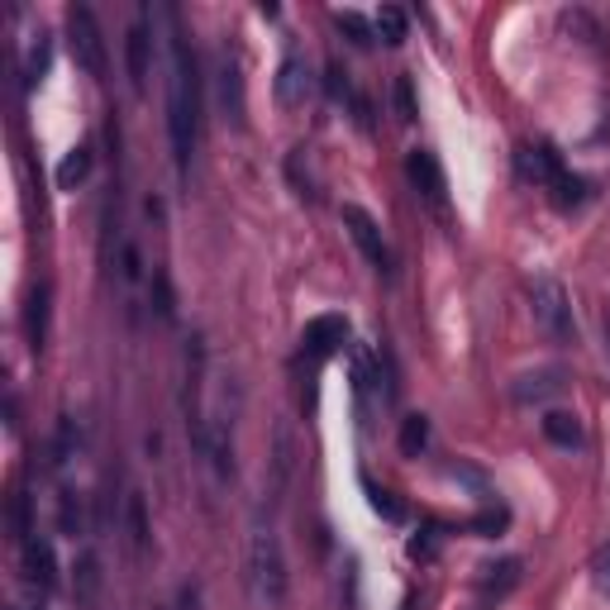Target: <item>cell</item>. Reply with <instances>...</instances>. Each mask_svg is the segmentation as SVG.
Returning a JSON list of instances; mask_svg holds the SVG:
<instances>
[{
    "label": "cell",
    "mask_w": 610,
    "mask_h": 610,
    "mask_svg": "<svg viewBox=\"0 0 610 610\" xmlns=\"http://www.w3.org/2000/svg\"><path fill=\"white\" fill-rule=\"evenodd\" d=\"M249 567H253V587L267 606H287V553H282V539L272 529H258L249 543Z\"/></svg>",
    "instance_id": "obj_2"
},
{
    "label": "cell",
    "mask_w": 610,
    "mask_h": 610,
    "mask_svg": "<svg viewBox=\"0 0 610 610\" xmlns=\"http://www.w3.org/2000/svg\"><path fill=\"white\" fill-rule=\"evenodd\" d=\"M344 344H348V320H344V315H315V320H310L306 330H301V348H306L310 362L334 358Z\"/></svg>",
    "instance_id": "obj_7"
},
{
    "label": "cell",
    "mask_w": 610,
    "mask_h": 610,
    "mask_svg": "<svg viewBox=\"0 0 610 610\" xmlns=\"http://www.w3.org/2000/svg\"><path fill=\"white\" fill-rule=\"evenodd\" d=\"M324 76H330V96H334V100H348V96H354V86H348V72L339 68V62H334V68L324 72Z\"/></svg>",
    "instance_id": "obj_26"
},
{
    "label": "cell",
    "mask_w": 610,
    "mask_h": 610,
    "mask_svg": "<svg viewBox=\"0 0 610 610\" xmlns=\"http://www.w3.org/2000/svg\"><path fill=\"white\" fill-rule=\"evenodd\" d=\"M563 386L567 382H563V372H558V368H539V372H525V378L511 386V396L521 400V406H529V400L539 406V400H549V396L563 392Z\"/></svg>",
    "instance_id": "obj_11"
},
{
    "label": "cell",
    "mask_w": 610,
    "mask_h": 610,
    "mask_svg": "<svg viewBox=\"0 0 610 610\" xmlns=\"http://www.w3.org/2000/svg\"><path fill=\"white\" fill-rule=\"evenodd\" d=\"M100 587V573H96V553H82V563H76V596L82 601H91Z\"/></svg>",
    "instance_id": "obj_23"
},
{
    "label": "cell",
    "mask_w": 610,
    "mask_h": 610,
    "mask_svg": "<svg viewBox=\"0 0 610 610\" xmlns=\"http://www.w3.org/2000/svg\"><path fill=\"white\" fill-rule=\"evenodd\" d=\"M406 177H410V187L420 191L430 205H444L448 196V177H444V167H439V158L430 148H410L406 153Z\"/></svg>",
    "instance_id": "obj_8"
},
{
    "label": "cell",
    "mask_w": 610,
    "mask_h": 610,
    "mask_svg": "<svg viewBox=\"0 0 610 610\" xmlns=\"http://www.w3.org/2000/svg\"><path fill=\"white\" fill-rule=\"evenodd\" d=\"M396 115H400V120H415V100H410V82H406V76H400V82H396Z\"/></svg>",
    "instance_id": "obj_28"
},
{
    "label": "cell",
    "mask_w": 610,
    "mask_h": 610,
    "mask_svg": "<svg viewBox=\"0 0 610 610\" xmlns=\"http://www.w3.org/2000/svg\"><path fill=\"white\" fill-rule=\"evenodd\" d=\"M24 330H29V344L44 348L48 339V282H38L34 296H29V315H24Z\"/></svg>",
    "instance_id": "obj_14"
},
{
    "label": "cell",
    "mask_w": 610,
    "mask_h": 610,
    "mask_svg": "<svg viewBox=\"0 0 610 610\" xmlns=\"http://www.w3.org/2000/svg\"><path fill=\"white\" fill-rule=\"evenodd\" d=\"M124 529H129V549L144 558L148 553V505L139 491H129V501H124Z\"/></svg>",
    "instance_id": "obj_13"
},
{
    "label": "cell",
    "mask_w": 610,
    "mask_h": 610,
    "mask_svg": "<svg viewBox=\"0 0 610 610\" xmlns=\"http://www.w3.org/2000/svg\"><path fill=\"white\" fill-rule=\"evenodd\" d=\"M521 582V558H505V563L487 567V591H511Z\"/></svg>",
    "instance_id": "obj_20"
},
{
    "label": "cell",
    "mask_w": 610,
    "mask_h": 610,
    "mask_svg": "<svg viewBox=\"0 0 610 610\" xmlns=\"http://www.w3.org/2000/svg\"><path fill=\"white\" fill-rule=\"evenodd\" d=\"M124 68H129V86L144 96L148 72H153V20H148V10H139L134 24L124 29Z\"/></svg>",
    "instance_id": "obj_6"
},
{
    "label": "cell",
    "mask_w": 610,
    "mask_h": 610,
    "mask_svg": "<svg viewBox=\"0 0 610 610\" xmlns=\"http://www.w3.org/2000/svg\"><path fill=\"white\" fill-rule=\"evenodd\" d=\"M306 96H310V68L301 58H287L277 72V100L291 110V106H306Z\"/></svg>",
    "instance_id": "obj_12"
},
{
    "label": "cell",
    "mask_w": 610,
    "mask_h": 610,
    "mask_svg": "<svg viewBox=\"0 0 610 610\" xmlns=\"http://www.w3.org/2000/svg\"><path fill=\"white\" fill-rule=\"evenodd\" d=\"M86 172H91V148H72L68 158H62V167H58V187L72 191L76 181H86Z\"/></svg>",
    "instance_id": "obj_17"
},
{
    "label": "cell",
    "mask_w": 610,
    "mask_h": 610,
    "mask_svg": "<svg viewBox=\"0 0 610 610\" xmlns=\"http://www.w3.org/2000/svg\"><path fill=\"white\" fill-rule=\"evenodd\" d=\"M473 529H477V535H482V539L501 535V529H505V511H487V515H477V521H473Z\"/></svg>",
    "instance_id": "obj_25"
},
{
    "label": "cell",
    "mask_w": 610,
    "mask_h": 610,
    "mask_svg": "<svg viewBox=\"0 0 610 610\" xmlns=\"http://www.w3.org/2000/svg\"><path fill=\"white\" fill-rule=\"evenodd\" d=\"M62 529H68V535H76V529H82V511H76L72 491H62Z\"/></svg>",
    "instance_id": "obj_27"
},
{
    "label": "cell",
    "mask_w": 610,
    "mask_h": 610,
    "mask_svg": "<svg viewBox=\"0 0 610 610\" xmlns=\"http://www.w3.org/2000/svg\"><path fill=\"white\" fill-rule=\"evenodd\" d=\"M515 167H521V177L535 181V187H553V181L567 172L549 144H525L521 153H515Z\"/></svg>",
    "instance_id": "obj_9"
},
{
    "label": "cell",
    "mask_w": 610,
    "mask_h": 610,
    "mask_svg": "<svg viewBox=\"0 0 610 610\" xmlns=\"http://www.w3.org/2000/svg\"><path fill=\"white\" fill-rule=\"evenodd\" d=\"M587 573H591V587H596V591H601L606 601H610V539H606L601 549L591 553V567H587Z\"/></svg>",
    "instance_id": "obj_22"
},
{
    "label": "cell",
    "mask_w": 610,
    "mask_h": 610,
    "mask_svg": "<svg viewBox=\"0 0 610 610\" xmlns=\"http://www.w3.org/2000/svg\"><path fill=\"white\" fill-rule=\"evenodd\" d=\"M334 24H339V29H344L348 38H354L358 48H368V44H372V24L362 20L358 10H339V15H334Z\"/></svg>",
    "instance_id": "obj_21"
},
{
    "label": "cell",
    "mask_w": 610,
    "mask_h": 610,
    "mask_svg": "<svg viewBox=\"0 0 610 610\" xmlns=\"http://www.w3.org/2000/svg\"><path fill=\"white\" fill-rule=\"evenodd\" d=\"M24 577L34 582L38 591H53L58 587V558H53V543L48 539H24Z\"/></svg>",
    "instance_id": "obj_10"
},
{
    "label": "cell",
    "mask_w": 610,
    "mask_h": 610,
    "mask_svg": "<svg viewBox=\"0 0 610 610\" xmlns=\"http://www.w3.org/2000/svg\"><path fill=\"white\" fill-rule=\"evenodd\" d=\"M529 301H535V320L549 330V339H558V344H573L577 339V320H573V306H567L563 282L539 277L535 287H529Z\"/></svg>",
    "instance_id": "obj_3"
},
{
    "label": "cell",
    "mask_w": 610,
    "mask_h": 610,
    "mask_svg": "<svg viewBox=\"0 0 610 610\" xmlns=\"http://www.w3.org/2000/svg\"><path fill=\"white\" fill-rule=\"evenodd\" d=\"M606 348H610V310H606Z\"/></svg>",
    "instance_id": "obj_30"
},
{
    "label": "cell",
    "mask_w": 610,
    "mask_h": 610,
    "mask_svg": "<svg viewBox=\"0 0 610 610\" xmlns=\"http://www.w3.org/2000/svg\"><path fill=\"white\" fill-rule=\"evenodd\" d=\"M372 29H378L386 44H406V29H410V20H406V10L400 5H382L378 10V20H372Z\"/></svg>",
    "instance_id": "obj_16"
},
{
    "label": "cell",
    "mask_w": 610,
    "mask_h": 610,
    "mask_svg": "<svg viewBox=\"0 0 610 610\" xmlns=\"http://www.w3.org/2000/svg\"><path fill=\"white\" fill-rule=\"evenodd\" d=\"M44 72H48V34H38V44L29 48V62H24V76H29V86H34Z\"/></svg>",
    "instance_id": "obj_24"
},
{
    "label": "cell",
    "mask_w": 610,
    "mask_h": 610,
    "mask_svg": "<svg viewBox=\"0 0 610 610\" xmlns=\"http://www.w3.org/2000/svg\"><path fill=\"white\" fill-rule=\"evenodd\" d=\"M543 434H549L553 444H563V448L582 444V424H577V415H567V410H549V415H543Z\"/></svg>",
    "instance_id": "obj_15"
},
{
    "label": "cell",
    "mask_w": 610,
    "mask_h": 610,
    "mask_svg": "<svg viewBox=\"0 0 610 610\" xmlns=\"http://www.w3.org/2000/svg\"><path fill=\"white\" fill-rule=\"evenodd\" d=\"M68 38H72V58L86 76H106V38H100V24L86 5L68 10Z\"/></svg>",
    "instance_id": "obj_4"
},
{
    "label": "cell",
    "mask_w": 610,
    "mask_h": 610,
    "mask_svg": "<svg viewBox=\"0 0 610 610\" xmlns=\"http://www.w3.org/2000/svg\"><path fill=\"white\" fill-rule=\"evenodd\" d=\"M582 201H587V181H582V177L563 172L553 181V205H558V211H573V205H582Z\"/></svg>",
    "instance_id": "obj_18"
},
{
    "label": "cell",
    "mask_w": 610,
    "mask_h": 610,
    "mask_svg": "<svg viewBox=\"0 0 610 610\" xmlns=\"http://www.w3.org/2000/svg\"><path fill=\"white\" fill-rule=\"evenodd\" d=\"M167 24H172V38H167V58H172V76H167V134H172L177 177H187L201 144V76H196V53H191L177 10H167Z\"/></svg>",
    "instance_id": "obj_1"
},
{
    "label": "cell",
    "mask_w": 610,
    "mask_h": 610,
    "mask_svg": "<svg viewBox=\"0 0 610 610\" xmlns=\"http://www.w3.org/2000/svg\"><path fill=\"white\" fill-rule=\"evenodd\" d=\"M424 444H430V420H424V415H410V420L400 424V453H406V458H415Z\"/></svg>",
    "instance_id": "obj_19"
},
{
    "label": "cell",
    "mask_w": 610,
    "mask_h": 610,
    "mask_svg": "<svg viewBox=\"0 0 610 610\" xmlns=\"http://www.w3.org/2000/svg\"><path fill=\"white\" fill-rule=\"evenodd\" d=\"M344 229L354 234V243L362 249V258H368L372 267L382 272V277H392V249H386V239H382V225L378 219H372L368 211H362V205H344Z\"/></svg>",
    "instance_id": "obj_5"
},
{
    "label": "cell",
    "mask_w": 610,
    "mask_h": 610,
    "mask_svg": "<svg viewBox=\"0 0 610 610\" xmlns=\"http://www.w3.org/2000/svg\"><path fill=\"white\" fill-rule=\"evenodd\" d=\"M372 511L386 515V521H400V505L392 501V491H372Z\"/></svg>",
    "instance_id": "obj_29"
}]
</instances>
